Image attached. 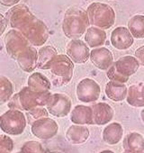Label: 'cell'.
<instances>
[{
	"label": "cell",
	"mask_w": 144,
	"mask_h": 153,
	"mask_svg": "<svg viewBox=\"0 0 144 153\" xmlns=\"http://www.w3.org/2000/svg\"><path fill=\"white\" fill-rule=\"evenodd\" d=\"M20 0H0V4L5 7H15L19 3Z\"/></svg>",
	"instance_id": "cell-34"
},
{
	"label": "cell",
	"mask_w": 144,
	"mask_h": 153,
	"mask_svg": "<svg viewBox=\"0 0 144 153\" xmlns=\"http://www.w3.org/2000/svg\"><path fill=\"white\" fill-rule=\"evenodd\" d=\"M89 130L87 126L73 124L67 130L66 138L70 143L79 145L86 142L89 137Z\"/></svg>",
	"instance_id": "cell-18"
},
{
	"label": "cell",
	"mask_w": 144,
	"mask_h": 153,
	"mask_svg": "<svg viewBox=\"0 0 144 153\" xmlns=\"http://www.w3.org/2000/svg\"><path fill=\"white\" fill-rule=\"evenodd\" d=\"M106 97L114 102H122L127 97L128 88L125 84L115 81H109L105 86Z\"/></svg>",
	"instance_id": "cell-19"
},
{
	"label": "cell",
	"mask_w": 144,
	"mask_h": 153,
	"mask_svg": "<svg viewBox=\"0 0 144 153\" xmlns=\"http://www.w3.org/2000/svg\"><path fill=\"white\" fill-rule=\"evenodd\" d=\"M140 118L142 120V122L144 123V108L142 109V111L140 112Z\"/></svg>",
	"instance_id": "cell-35"
},
{
	"label": "cell",
	"mask_w": 144,
	"mask_h": 153,
	"mask_svg": "<svg viewBox=\"0 0 144 153\" xmlns=\"http://www.w3.org/2000/svg\"><path fill=\"white\" fill-rule=\"evenodd\" d=\"M14 86L5 76H0V104L8 102L13 97Z\"/></svg>",
	"instance_id": "cell-27"
},
{
	"label": "cell",
	"mask_w": 144,
	"mask_h": 153,
	"mask_svg": "<svg viewBox=\"0 0 144 153\" xmlns=\"http://www.w3.org/2000/svg\"><path fill=\"white\" fill-rule=\"evenodd\" d=\"M107 78L110 79V81H115V82H119V83H127L129 80V78H126V76H122L120 73H118L114 68V66L113 65L108 70H107Z\"/></svg>",
	"instance_id": "cell-31"
},
{
	"label": "cell",
	"mask_w": 144,
	"mask_h": 153,
	"mask_svg": "<svg viewBox=\"0 0 144 153\" xmlns=\"http://www.w3.org/2000/svg\"><path fill=\"white\" fill-rule=\"evenodd\" d=\"M93 111V121L94 124L105 125L109 123L114 115L113 107L105 102H99L91 106Z\"/></svg>",
	"instance_id": "cell-15"
},
{
	"label": "cell",
	"mask_w": 144,
	"mask_h": 153,
	"mask_svg": "<svg viewBox=\"0 0 144 153\" xmlns=\"http://www.w3.org/2000/svg\"><path fill=\"white\" fill-rule=\"evenodd\" d=\"M76 94L80 102L89 104L98 100L101 94V88L94 79L86 78L79 82L76 88Z\"/></svg>",
	"instance_id": "cell-7"
},
{
	"label": "cell",
	"mask_w": 144,
	"mask_h": 153,
	"mask_svg": "<svg viewBox=\"0 0 144 153\" xmlns=\"http://www.w3.org/2000/svg\"><path fill=\"white\" fill-rule=\"evenodd\" d=\"M17 153H22V152H21V151H19V152H17Z\"/></svg>",
	"instance_id": "cell-39"
},
{
	"label": "cell",
	"mask_w": 144,
	"mask_h": 153,
	"mask_svg": "<svg viewBox=\"0 0 144 153\" xmlns=\"http://www.w3.org/2000/svg\"><path fill=\"white\" fill-rule=\"evenodd\" d=\"M57 50L52 46H43L38 51L37 68L40 69H50L55 58L57 57Z\"/></svg>",
	"instance_id": "cell-22"
},
{
	"label": "cell",
	"mask_w": 144,
	"mask_h": 153,
	"mask_svg": "<svg viewBox=\"0 0 144 153\" xmlns=\"http://www.w3.org/2000/svg\"><path fill=\"white\" fill-rule=\"evenodd\" d=\"M32 133L40 140H47L55 137L59 131V125L55 120L45 117L34 122L31 125Z\"/></svg>",
	"instance_id": "cell-10"
},
{
	"label": "cell",
	"mask_w": 144,
	"mask_h": 153,
	"mask_svg": "<svg viewBox=\"0 0 144 153\" xmlns=\"http://www.w3.org/2000/svg\"><path fill=\"white\" fill-rule=\"evenodd\" d=\"M50 69L51 83L55 87H62L71 81L74 72V63L67 55L58 54Z\"/></svg>",
	"instance_id": "cell-5"
},
{
	"label": "cell",
	"mask_w": 144,
	"mask_h": 153,
	"mask_svg": "<svg viewBox=\"0 0 144 153\" xmlns=\"http://www.w3.org/2000/svg\"><path fill=\"white\" fill-rule=\"evenodd\" d=\"M114 66L116 71L122 76L130 78L139 69L140 62L133 56H123L114 61Z\"/></svg>",
	"instance_id": "cell-17"
},
{
	"label": "cell",
	"mask_w": 144,
	"mask_h": 153,
	"mask_svg": "<svg viewBox=\"0 0 144 153\" xmlns=\"http://www.w3.org/2000/svg\"><path fill=\"white\" fill-rule=\"evenodd\" d=\"M123 135V128L119 123H109L103 131V140L109 145H115L122 140Z\"/></svg>",
	"instance_id": "cell-21"
},
{
	"label": "cell",
	"mask_w": 144,
	"mask_h": 153,
	"mask_svg": "<svg viewBox=\"0 0 144 153\" xmlns=\"http://www.w3.org/2000/svg\"><path fill=\"white\" fill-rule=\"evenodd\" d=\"M111 43L113 47L117 50L124 51L132 46L134 42V38L128 30V28L123 26L116 27L113 30L111 33Z\"/></svg>",
	"instance_id": "cell-13"
},
{
	"label": "cell",
	"mask_w": 144,
	"mask_h": 153,
	"mask_svg": "<svg viewBox=\"0 0 144 153\" xmlns=\"http://www.w3.org/2000/svg\"><path fill=\"white\" fill-rule=\"evenodd\" d=\"M126 101L132 107H144V83L131 85L128 88Z\"/></svg>",
	"instance_id": "cell-24"
},
{
	"label": "cell",
	"mask_w": 144,
	"mask_h": 153,
	"mask_svg": "<svg viewBox=\"0 0 144 153\" xmlns=\"http://www.w3.org/2000/svg\"><path fill=\"white\" fill-rule=\"evenodd\" d=\"M49 115V112L47 110V108L45 107H42V106H39V107H35L33 109H31L30 111L26 112V120H27V123H30L31 125L40 120V119H42V118H45V117H48Z\"/></svg>",
	"instance_id": "cell-28"
},
{
	"label": "cell",
	"mask_w": 144,
	"mask_h": 153,
	"mask_svg": "<svg viewBox=\"0 0 144 153\" xmlns=\"http://www.w3.org/2000/svg\"><path fill=\"white\" fill-rule=\"evenodd\" d=\"M51 93L47 92H36L30 89L28 87L23 88L17 94L14 95L8 101L9 109L20 110L22 112H28L35 107H44L50 102Z\"/></svg>",
	"instance_id": "cell-2"
},
{
	"label": "cell",
	"mask_w": 144,
	"mask_h": 153,
	"mask_svg": "<svg viewBox=\"0 0 144 153\" xmlns=\"http://www.w3.org/2000/svg\"><path fill=\"white\" fill-rule=\"evenodd\" d=\"M13 149V140L6 134H0V153H11Z\"/></svg>",
	"instance_id": "cell-30"
},
{
	"label": "cell",
	"mask_w": 144,
	"mask_h": 153,
	"mask_svg": "<svg viewBox=\"0 0 144 153\" xmlns=\"http://www.w3.org/2000/svg\"><path fill=\"white\" fill-rule=\"evenodd\" d=\"M67 56L77 64L86 63L90 58L89 47L79 39L71 40L67 45Z\"/></svg>",
	"instance_id": "cell-11"
},
{
	"label": "cell",
	"mask_w": 144,
	"mask_h": 153,
	"mask_svg": "<svg viewBox=\"0 0 144 153\" xmlns=\"http://www.w3.org/2000/svg\"><path fill=\"white\" fill-rule=\"evenodd\" d=\"M135 58L140 62V65L144 66V45L140 46L135 51Z\"/></svg>",
	"instance_id": "cell-32"
},
{
	"label": "cell",
	"mask_w": 144,
	"mask_h": 153,
	"mask_svg": "<svg viewBox=\"0 0 144 153\" xmlns=\"http://www.w3.org/2000/svg\"><path fill=\"white\" fill-rule=\"evenodd\" d=\"M20 68L26 72L31 73L37 68L38 63V51L33 46H29L23 51L16 59Z\"/></svg>",
	"instance_id": "cell-14"
},
{
	"label": "cell",
	"mask_w": 144,
	"mask_h": 153,
	"mask_svg": "<svg viewBox=\"0 0 144 153\" xmlns=\"http://www.w3.org/2000/svg\"><path fill=\"white\" fill-rule=\"evenodd\" d=\"M89 24L102 30L110 29L115 23V12L114 8L105 3L94 2L87 9Z\"/></svg>",
	"instance_id": "cell-4"
},
{
	"label": "cell",
	"mask_w": 144,
	"mask_h": 153,
	"mask_svg": "<svg viewBox=\"0 0 144 153\" xmlns=\"http://www.w3.org/2000/svg\"><path fill=\"white\" fill-rule=\"evenodd\" d=\"M71 99L65 94L55 93L51 95L49 104L46 108L53 116L56 117H66L71 112Z\"/></svg>",
	"instance_id": "cell-9"
},
{
	"label": "cell",
	"mask_w": 144,
	"mask_h": 153,
	"mask_svg": "<svg viewBox=\"0 0 144 153\" xmlns=\"http://www.w3.org/2000/svg\"><path fill=\"white\" fill-rule=\"evenodd\" d=\"M122 153H144V152H136V151H127V150H124Z\"/></svg>",
	"instance_id": "cell-37"
},
{
	"label": "cell",
	"mask_w": 144,
	"mask_h": 153,
	"mask_svg": "<svg viewBox=\"0 0 144 153\" xmlns=\"http://www.w3.org/2000/svg\"><path fill=\"white\" fill-rule=\"evenodd\" d=\"M70 121L74 124L78 125H92L93 121V111L91 106L79 105H76L70 112Z\"/></svg>",
	"instance_id": "cell-16"
},
{
	"label": "cell",
	"mask_w": 144,
	"mask_h": 153,
	"mask_svg": "<svg viewBox=\"0 0 144 153\" xmlns=\"http://www.w3.org/2000/svg\"><path fill=\"white\" fill-rule=\"evenodd\" d=\"M27 87L36 92H47L50 89L51 82L43 74L40 72H33L29 76Z\"/></svg>",
	"instance_id": "cell-23"
},
{
	"label": "cell",
	"mask_w": 144,
	"mask_h": 153,
	"mask_svg": "<svg viewBox=\"0 0 144 153\" xmlns=\"http://www.w3.org/2000/svg\"><path fill=\"white\" fill-rule=\"evenodd\" d=\"M106 41V33L105 30L95 26L88 27L85 33V42L88 47L99 48L102 47Z\"/></svg>",
	"instance_id": "cell-20"
},
{
	"label": "cell",
	"mask_w": 144,
	"mask_h": 153,
	"mask_svg": "<svg viewBox=\"0 0 144 153\" xmlns=\"http://www.w3.org/2000/svg\"><path fill=\"white\" fill-rule=\"evenodd\" d=\"M89 59L94 66L100 70H108L114 63L113 53L105 47L93 49L90 52Z\"/></svg>",
	"instance_id": "cell-12"
},
{
	"label": "cell",
	"mask_w": 144,
	"mask_h": 153,
	"mask_svg": "<svg viewBox=\"0 0 144 153\" xmlns=\"http://www.w3.org/2000/svg\"><path fill=\"white\" fill-rule=\"evenodd\" d=\"M49 153H63V152H61V151H50Z\"/></svg>",
	"instance_id": "cell-38"
},
{
	"label": "cell",
	"mask_w": 144,
	"mask_h": 153,
	"mask_svg": "<svg viewBox=\"0 0 144 153\" xmlns=\"http://www.w3.org/2000/svg\"><path fill=\"white\" fill-rule=\"evenodd\" d=\"M122 146L127 151L144 152V138L139 132H130L124 137Z\"/></svg>",
	"instance_id": "cell-25"
},
{
	"label": "cell",
	"mask_w": 144,
	"mask_h": 153,
	"mask_svg": "<svg viewBox=\"0 0 144 153\" xmlns=\"http://www.w3.org/2000/svg\"><path fill=\"white\" fill-rule=\"evenodd\" d=\"M128 30L136 39L144 38V16L135 15L128 21Z\"/></svg>",
	"instance_id": "cell-26"
},
{
	"label": "cell",
	"mask_w": 144,
	"mask_h": 153,
	"mask_svg": "<svg viewBox=\"0 0 144 153\" xmlns=\"http://www.w3.org/2000/svg\"><path fill=\"white\" fill-rule=\"evenodd\" d=\"M7 24L19 31L33 47L42 46L49 38L46 25L32 14L25 5H16L6 15Z\"/></svg>",
	"instance_id": "cell-1"
},
{
	"label": "cell",
	"mask_w": 144,
	"mask_h": 153,
	"mask_svg": "<svg viewBox=\"0 0 144 153\" xmlns=\"http://www.w3.org/2000/svg\"><path fill=\"white\" fill-rule=\"evenodd\" d=\"M26 124V116L20 110L9 109L0 115V129L7 135L17 136L22 134Z\"/></svg>",
	"instance_id": "cell-6"
},
{
	"label": "cell",
	"mask_w": 144,
	"mask_h": 153,
	"mask_svg": "<svg viewBox=\"0 0 144 153\" xmlns=\"http://www.w3.org/2000/svg\"><path fill=\"white\" fill-rule=\"evenodd\" d=\"M7 26V21L6 16H4L2 14H0V36L5 33Z\"/></svg>",
	"instance_id": "cell-33"
},
{
	"label": "cell",
	"mask_w": 144,
	"mask_h": 153,
	"mask_svg": "<svg viewBox=\"0 0 144 153\" xmlns=\"http://www.w3.org/2000/svg\"><path fill=\"white\" fill-rule=\"evenodd\" d=\"M5 46L7 54L14 59L26 48L31 46L28 40L17 30H10L5 36Z\"/></svg>",
	"instance_id": "cell-8"
},
{
	"label": "cell",
	"mask_w": 144,
	"mask_h": 153,
	"mask_svg": "<svg viewBox=\"0 0 144 153\" xmlns=\"http://www.w3.org/2000/svg\"><path fill=\"white\" fill-rule=\"evenodd\" d=\"M99 153H114V152L112 151V150H109V149H105V150H103V151H101Z\"/></svg>",
	"instance_id": "cell-36"
},
{
	"label": "cell",
	"mask_w": 144,
	"mask_h": 153,
	"mask_svg": "<svg viewBox=\"0 0 144 153\" xmlns=\"http://www.w3.org/2000/svg\"><path fill=\"white\" fill-rule=\"evenodd\" d=\"M22 153H44V149L39 141H26L21 148Z\"/></svg>",
	"instance_id": "cell-29"
},
{
	"label": "cell",
	"mask_w": 144,
	"mask_h": 153,
	"mask_svg": "<svg viewBox=\"0 0 144 153\" xmlns=\"http://www.w3.org/2000/svg\"><path fill=\"white\" fill-rule=\"evenodd\" d=\"M87 11L79 7L68 8L62 22V31L69 39H79L89 27Z\"/></svg>",
	"instance_id": "cell-3"
}]
</instances>
